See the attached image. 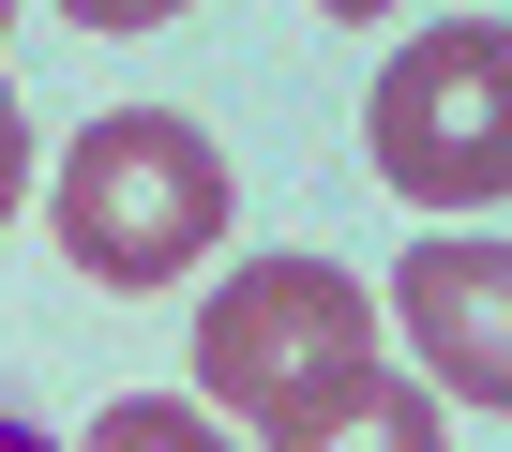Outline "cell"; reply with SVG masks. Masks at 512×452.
<instances>
[{
    "mask_svg": "<svg viewBox=\"0 0 512 452\" xmlns=\"http://www.w3.org/2000/svg\"><path fill=\"white\" fill-rule=\"evenodd\" d=\"M272 452H452V437H437V392H407V377H347L332 407L272 422Z\"/></svg>",
    "mask_w": 512,
    "mask_h": 452,
    "instance_id": "obj_5",
    "label": "cell"
},
{
    "mask_svg": "<svg viewBox=\"0 0 512 452\" xmlns=\"http://www.w3.org/2000/svg\"><path fill=\"white\" fill-rule=\"evenodd\" d=\"M0 31H16V0H0Z\"/></svg>",
    "mask_w": 512,
    "mask_h": 452,
    "instance_id": "obj_11",
    "label": "cell"
},
{
    "mask_svg": "<svg viewBox=\"0 0 512 452\" xmlns=\"http://www.w3.org/2000/svg\"><path fill=\"white\" fill-rule=\"evenodd\" d=\"M16 196H31V106H16V76H0V226H16Z\"/></svg>",
    "mask_w": 512,
    "mask_h": 452,
    "instance_id": "obj_7",
    "label": "cell"
},
{
    "mask_svg": "<svg viewBox=\"0 0 512 452\" xmlns=\"http://www.w3.org/2000/svg\"><path fill=\"white\" fill-rule=\"evenodd\" d=\"M0 452H61V437H46V422L16 407V392H0Z\"/></svg>",
    "mask_w": 512,
    "mask_h": 452,
    "instance_id": "obj_9",
    "label": "cell"
},
{
    "mask_svg": "<svg viewBox=\"0 0 512 452\" xmlns=\"http://www.w3.org/2000/svg\"><path fill=\"white\" fill-rule=\"evenodd\" d=\"M422 362H437V392H467V407H497L512 422V242H407V272H392V302H377Z\"/></svg>",
    "mask_w": 512,
    "mask_h": 452,
    "instance_id": "obj_4",
    "label": "cell"
},
{
    "mask_svg": "<svg viewBox=\"0 0 512 452\" xmlns=\"http://www.w3.org/2000/svg\"><path fill=\"white\" fill-rule=\"evenodd\" d=\"M226 151L181 121V106H106L61 181H46V226H61V257L91 287H181L211 242H226Z\"/></svg>",
    "mask_w": 512,
    "mask_h": 452,
    "instance_id": "obj_1",
    "label": "cell"
},
{
    "mask_svg": "<svg viewBox=\"0 0 512 452\" xmlns=\"http://www.w3.org/2000/svg\"><path fill=\"white\" fill-rule=\"evenodd\" d=\"M317 16H392V0H317Z\"/></svg>",
    "mask_w": 512,
    "mask_h": 452,
    "instance_id": "obj_10",
    "label": "cell"
},
{
    "mask_svg": "<svg viewBox=\"0 0 512 452\" xmlns=\"http://www.w3.org/2000/svg\"><path fill=\"white\" fill-rule=\"evenodd\" d=\"M61 16H76V31H166L181 0H61Z\"/></svg>",
    "mask_w": 512,
    "mask_h": 452,
    "instance_id": "obj_8",
    "label": "cell"
},
{
    "mask_svg": "<svg viewBox=\"0 0 512 452\" xmlns=\"http://www.w3.org/2000/svg\"><path fill=\"white\" fill-rule=\"evenodd\" d=\"M377 287L362 272H332V257H241L226 287H211V317H196V377L241 407V422H302V407H332L347 377H377Z\"/></svg>",
    "mask_w": 512,
    "mask_h": 452,
    "instance_id": "obj_2",
    "label": "cell"
},
{
    "mask_svg": "<svg viewBox=\"0 0 512 452\" xmlns=\"http://www.w3.org/2000/svg\"><path fill=\"white\" fill-rule=\"evenodd\" d=\"M362 136H377V181H392L407 211H482V196H512V31H482V16L422 31V46L377 76Z\"/></svg>",
    "mask_w": 512,
    "mask_h": 452,
    "instance_id": "obj_3",
    "label": "cell"
},
{
    "mask_svg": "<svg viewBox=\"0 0 512 452\" xmlns=\"http://www.w3.org/2000/svg\"><path fill=\"white\" fill-rule=\"evenodd\" d=\"M91 452H226V437H211L181 392H121V407L91 422Z\"/></svg>",
    "mask_w": 512,
    "mask_h": 452,
    "instance_id": "obj_6",
    "label": "cell"
}]
</instances>
